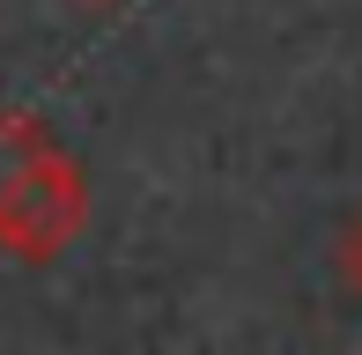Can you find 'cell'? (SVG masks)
I'll return each mask as SVG.
<instances>
[{
  "label": "cell",
  "instance_id": "cell-1",
  "mask_svg": "<svg viewBox=\"0 0 362 355\" xmlns=\"http://www.w3.org/2000/svg\"><path fill=\"white\" fill-rule=\"evenodd\" d=\"M81 230H89V163L37 111H0V252L15 267H52Z\"/></svg>",
  "mask_w": 362,
  "mask_h": 355
},
{
  "label": "cell",
  "instance_id": "cell-2",
  "mask_svg": "<svg viewBox=\"0 0 362 355\" xmlns=\"http://www.w3.org/2000/svg\"><path fill=\"white\" fill-rule=\"evenodd\" d=\"M333 274H340V289H348V296H362V215L340 230V245H333Z\"/></svg>",
  "mask_w": 362,
  "mask_h": 355
}]
</instances>
